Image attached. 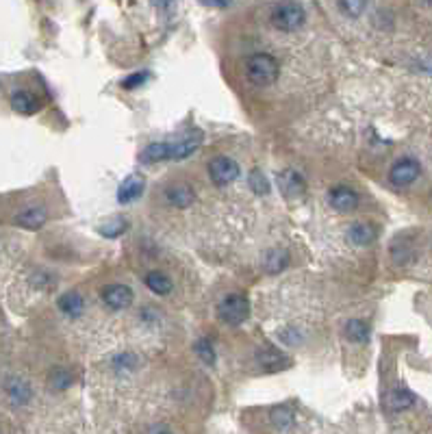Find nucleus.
<instances>
[{
    "mask_svg": "<svg viewBox=\"0 0 432 434\" xmlns=\"http://www.w3.org/2000/svg\"><path fill=\"white\" fill-rule=\"evenodd\" d=\"M245 72H248V79L255 85L267 87L271 83H276L278 79V61L267 53H257L248 59Z\"/></svg>",
    "mask_w": 432,
    "mask_h": 434,
    "instance_id": "f257e3e1",
    "label": "nucleus"
},
{
    "mask_svg": "<svg viewBox=\"0 0 432 434\" xmlns=\"http://www.w3.org/2000/svg\"><path fill=\"white\" fill-rule=\"evenodd\" d=\"M271 25L283 33H291L304 25V9L295 3H281L271 9Z\"/></svg>",
    "mask_w": 432,
    "mask_h": 434,
    "instance_id": "f03ea898",
    "label": "nucleus"
},
{
    "mask_svg": "<svg viewBox=\"0 0 432 434\" xmlns=\"http://www.w3.org/2000/svg\"><path fill=\"white\" fill-rule=\"evenodd\" d=\"M217 315L224 324L229 326H239L241 322H245V317L250 315V302L245 295H229V298H224L217 306Z\"/></svg>",
    "mask_w": 432,
    "mask_h": 434,
    "instance_id": "7ed1b4c3",
    "label": "nucleus"
},
{
    "mask_svg": "<svg viewBox=\"0 0 432 434\" xmlns=\"http://www.w3.org/2000/svg\"><path fill=\"white\" fill-rule=\"evenodd\" d=\"M209 176H211V180L215 182V185L226 187V185H231V182L237 180L239 165L231 156H215L209 161Z\"/></svg>",
    "mask_w": 432,
    "mask_h": 434,
    "instance_id": "20e7f679",
    "label": "nucleus"
},
{
    "mask_svg": "<svg viewBox=\"0 0 432 434\" xmlns=\"http://www.w3.org/2000/svg\"><path fill=\"white\" fill-rule=\"evenodd\" d=\"M419 172H421V168L415 158H400V161L393 163V168L389 172V180L396 187H408L419 178Z\"/></svg>",
    "mask_w": 432,
    "mask_h": 434,
    "instance_id": "39448f33",
    "label": "nucleus"
},
{
    "mask_svg": "<svg viewBox=\"0 0 432 434\" xmlns=\"http://www.w3.org/2000/svg\"><path fill=\"white\" fill-rule=\"evenodd\" d=\"M102 300L113 311H124L133 304V289L126 285H109L102 289Z\"/></svg>",
    "mask_w": 432,
    "mask_h": 434,
    "instance_id": "423d86ee",
    "label": "nucleus"
},
{
    "mask_svg": "<svg viewBox=\"0 0 432 434\" xmlns=\"http://www.w3.org/2000/svg\"><path fill=\"white\" fill-rule=\"evenodd\" d=\"M328 202L335 211L348 213V211H354L358 207V194L350 187H335L328 194Z\"/></svg>",
    "mask_w": 432,
    "mask_h": 434,
    "instance_id": "0eeeda50",
    "label": "nucleus"
},
{
    "mask_svg": "<svg viewBox=\"0 0 432 434\" xmlns=\"http://www.w3.org/2000/svg\"><path fill=\"white\" fill-rule=\"evenodd\" d=\"M278 187H281V191H283L287 198H291V200L302 198V196H304V189H306L302 176H300L298 172H293V170H285V172L278 174Z\"/></svg>",
    "mask_w": 432,
    "mask_h": 434,
    "instance_id": "6e6552de",
    "label": "nucleus"
},
{
    "mask_svg": "<svg viewBox=\"0 0 432 434\" xmlns=\"http://www.w3.org/2000/svg\"><path fill=\"white\" fill-rule=\"evenodd\" d=\"M166 198H168V202L172 204V207L187 209V207H191V204H194L196 194H194V189L187 185V182H176V185H170L166 189Z\"/></svg>",
    "mask_w": 432,
    "mask_h": 434,
    "instance_id": "1a4fd4ad",
    "label": "nucleus"
},
{
    "mask_svg": "<svg viewBox=\"0 0 432 434\" xmlns=\"http://www.w3.org/2000/svg\"><path fill=\"white\" fill-rule=\"evenodd\" d=\"M46 222H48V211L43 207H27L15 217V224L27 228V231H37V228H41Z\"/></svg>",
    "mask_w": 432,
    "mask_h": 434,
    "instance_id": "9d476101",
    "label": "nucleus"
},
{
    "mask_svg": "<svg viewBox=\"0 0 432 434\" xmlns=\"http://www.w3.org/2000/svg\"><path fill=\"white\" fill-rule=\"evenodd\" d=\"M200 146V137H185L176 144L168 142V161H180V158H187L189 154H194V150H198Z\"/></svg>",
    "mask_w": 432,
    "mask_h": 434,
    "instance_id": "9b49d317",
    "label": "nucleus"
},
{
    "mask_svg": "<svg viewBox=\"0 0 432 434\" xmlns=\"http://www.w3.org/2000/svg\"><path fill=\"white\" fill-rule=\"evenodd\" d=\"M376 235H378V231L367 222H354L348 231V239L354 245H370L376 239Z\"/></svg>",
    "mask_w": 432,
    "mask_h": 434,
    "instance_id": "f8f14e48",
    "label": "nucleus"
},
{
    "mask_svg": "<svg viewBox=\"0 0 432 434\" xmlns=\"http://www.w3.org/2000/svg\"><path fill=\"white\" fill-rule=\"evenodd\" d=\"M11 107L20 116H33L39 111V100L31 94V91H15L11 96Z\"/></svg>",
    "mask_w": 432,
    "mask_h": 434,
    "instance_id": "ddd939ff",
    "label": "nucleus"
},
{
    "mask_svg": "<svg viewBox=\"0 0 432 434\" xmlns=\"http://www.w3.org/2000/svg\"><path fill=\"white\" fill-rule=\"evenodd\" d=\"M144 194V178L140 176H128L122 185H120V191H118V200L120 204H130L135 202L140 196Z\"/></svg>",
    "mask_w": 432,
    "mask_h": 434,
    "instance_id": "4468645a",
    "label": "nucleus"
},
{
    "mask_svg": "<svg viewBox=\"0 0 432 434\" xmlns=\"http://www.w3.org/2000/svg\"><path fill=\"white\" fill-rule=\"evenodd\" d=\"M257 362L261 365L265 372H276V369L285 367L289 360L278 350H274V348H261L257 352Z\"/></svg>",
    "mask_w": 432,
    "mask_h": 434,
    "instance_id": "2eb2a0df",
    "label": "nucleus"
},
{
    "mask_svg": "<svg viewBox=\"0 0 432 434\" xmlns=\"http://www.w3.org/2000/svg\"><path fill=\"white\" fill-rule=\"evenodd\" d=\"M413 404H415V395L411 391H406V389H393L384 398V406L389 410H393V413H400V410L411 408Z\"/></svg>",
    "mask_w": 432,
    "mask_h": 434,
    "instance_id": "dca6fc26",
    "label": "nucleus"
},
{
    "mask_svg": "<svg viewBox=\"0 0 432 434\" xmlns=\"http://www.w3.org/2000/svg\"><path fill=\"white\" fill-rule=\"evenodd\" d=\"M57 304H59V311L67 317H79L85 311V302L81 298V293H76V291L63 293Z\"/></svg>",
    "mask_w": 432,
    "mask_h": 434,
    "instance_id": "f3484780",
    "label": "nucleus"
},
{
    "mask_svg": "<svg viewBox=\"0 0 432 434\" xmlns=\"http://www.w3.org/2000/svg\"><path fill=\"white\" fill-rule=\"evenodd\" d=\"M7 395H9V400L13 402V404H27L29 402V398H31V386H29V382H25V380H20V378H13L9 384H7Z\"/></svg>",
    "mask_w": 432,
    "mask_h": 434,
    "instance_id": "a211bd4d",
    "label": "nucleus"
},
{
    "mask_svg": "<svg viewBox=\"0 0 432 434\" xmlns=\"http://www.w3.org/2000/svg\"><path fill=\"white\" fill-rule=\"evenodd\" d=\"M346 339L352 344H365L370 339V326L363 319H350L346 324Z\"/></svg>",
    "mask_w": 432,
    "mask_h": 434,
    "instance_id": "6ab92c4d",
    "label": "nucleus"
},
{
    "mask_svg": "<svg viewBox=\"0 0 432 434\" xmlns=\"http://www.w3.org/2000/svg\"><path fill=\"white\" fill-rule=\"evenodd\" d=\"M146 287L156 295H168L172 291V280L163 271H150L146 276Z\"/></svg>",
    "mask_w": 432,
    "mask_h": 434,
    "instance_id": "aec40b11",
    "label": "nucleus"
},
{
    "mask_svg": "<svg viewBox=\"0 0 432 434\" xmlns=\"http://www.w3.org/2000/svg\"><path fill=\"white\" fill-rule=\"evenodd\" d=\"M287 263H289V257H287V252H283V250H269L265 261H263L265 271H269V273H278L281 269L287 267Z\"/></svg>",
    "mask_w": 432,
    "mask_h": 434,
    "instance_id": "412c9836",
    "label": "nucleus"
},
{
    "mask_svg": "<svg viewBox=\"0 0 432 434\" xmlns=\"http://www.w3.org/2000/svg\"><path fill=\"white\" fill-rule=\"evenodd\" d=\"M248 185H250V189H252L255 194H259V196L269 194V180L263 176L261 170H252V172L248 174Z\"/></svg>",
    "mask_w": 432,
    "mask_h": 434,
    "instance_id": "4be33fe9",
    "label": "nucleus"
},
{
    "mask_svg": "<svg viewBox=\"0 0 432 434\" xmlns=\"http://www.w3.org/2000/svg\"><path fill=\"white\" fill-rule=\"evenodd\" d=\"M126 228H128L126 219L116 217V219L107 222V226H102V228H100V235H102V237H109V239H116V237H120V235L126 231Z\"/></svg>",
    "mask_w": 432,
    "mask_h": 434,
    "instance_id": "5701e85b",
    "label": "nucleus"
},
{
    "mask_svg": "<svg viewBox=\"0 0 432 434\" xmlns=\"http://www.w3.org/2000/svg\"><path fill=\"white\" fill-rule=\"evenodd\" d=\"M194 350H196V354H198V358H200L202 362H207V365H213V362H215V352H213V346H211L209 339H198Z\"/></svg>",
    "mask_w": 432,
    "mask_h": 434,
    "instance_id": "b1692460",
    "label": "nucleus"
},
{
    "mask_svg": "<svg viewBox=\"0 0 432 434\" xmlns=\"http://www.w3.org/2000/svg\"><path fill=\"white\" fill-rule=\"evenodd\" d=\"M70 384H72V374L67 372V369L57 367V369L50 372V386H53V389L63 391V389H67Z\"/></svg>",
    "mask_w": 432,
    "mask_h": 434,
    "instance_id": "393cba45",
    "label": "nucleus"
},
{
    "mask_svg": "<svg viewBox=\"0 0 432 434\" xmlns=\"http://www.w3.org/2000/svg\"><path fill=\"white\" fill-rule=\"evenodd\" d=\"M271 421H274V426H276V428H281V430L291 428V426H293V410H291V408H287V406L276 408L274 413H271Z\"/></svg>",
    "mask_w": 432,
    "mask_h": 434,
    "instance_id": "a878e982",
    "label": "nucleus"
},
{
    "mask_svg": "<svg viewBox=\"0 0 432 434\" xmlns=\"http://www.w3.org/2000/svg\"><path fill=\"white\" fill-rule=\"evenodd\" d=\"M337 7H339V11H344L346 15L358 18L367 5L365 3H356V0H350V3H337Z\"/></svg>",
    "mask_w": 432,
    "mask_h": 434,
    "instance_id": "bb28decb",
    "label": "nucleus"
},
{
    "mask_svg": "<svg viewBox=\"0 0 432 434\" xmlns=\"http://www.w3.org/2000/svg\"><path fill=\"white\" fill-rule=\"evenodd\" d=\"M148 81V72H137V74H130L128 79H124L122 87L124 89H135V87H140Z\"/></svg>",
    "mask_w": 432,
    "mask_h": 434,
    "instance_id": "cd10ccee",
    "label": "nucleus"
},
{
    "mask_svg": "<svg viewBox=\"0 0 432 434\" xmlns=\"http://www.w3.org/2000/svg\"><path fill=\"white\" fill-rule=\"evenodd\" d=\"M116 367H118V369H122V367H124V369H126V367L133 369V367H137V358H135L133 354H120V356L116 358Z\"/></svg>",
    "mask_w": 432,
    "mask_h": 434,
    "instance_id": "c85d7f7f",
    "label": "nucleus"
}]
</instances>
